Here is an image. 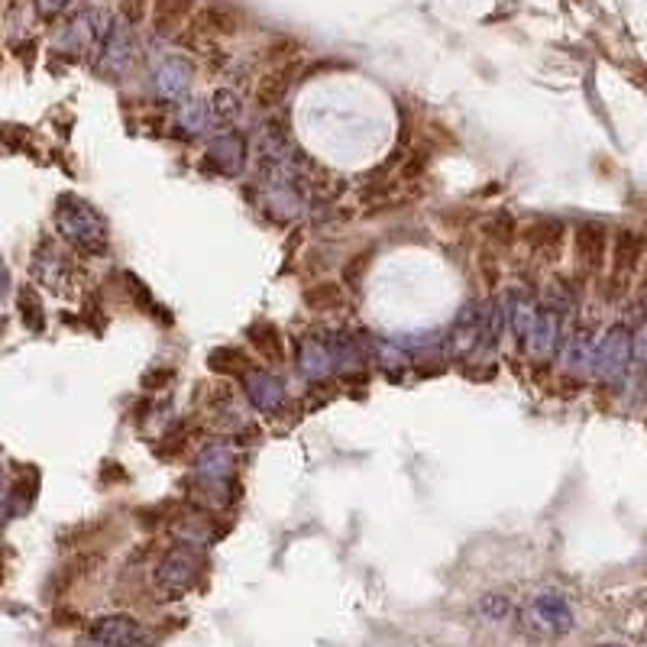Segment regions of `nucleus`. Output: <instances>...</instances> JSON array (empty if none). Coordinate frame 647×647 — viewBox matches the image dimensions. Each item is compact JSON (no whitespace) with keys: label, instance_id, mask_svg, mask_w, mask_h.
Listing matches in <instances>:
<instances>
[{"label":"nucleus","instance_id":"1","mask_svg":"<svg viewBox=\"0 0 647 647\" xmlns=\"http://www.w3.org/2000/svg\"><path fill=\"white\" fill-rule=\"evenodd\" d=\"M55 227H59L62 240L78 246V250H85V253L107 250V220L85 198L62 195L55 201Z\"/></svg>","mask_w":647,"mask_h":647},{"label":"nucleus","instance_id":"2","mask_svg":"<svg viewBox=\"0 0 647 647\" xmlns=\"http://www.w3.org/2000/svg\"><path fill=\"white\" fill-rule=\"evenodd\" d=\"M631 363H635V324L615 321L605 334L599 337V353H596V379L609 389L625 385Z\"/></svg>","mask_w":647,"mask_h":647},{"label":"nucleus","instance_id":"3","mask_svg":"<svg viewBox=\"0 0 647 647\" xmlns=\"http://www.w3.org/2000/svg\"><path fill=\"white\" fill-rule=\"evenodd\" d=\"M647 259V240L638 230H618L609 250V292L612 298H622L628 292L631 279H638Z\"/></svg>","mask_w":647,"mask_h":647},{"label":"nucleus","instance_id":"4","mask_svg":"<svg viewBox=\"0 0 647 647\" xmlns=\"http://www.w3.org/2000/svg\"><path fill=\"white\" fill-rule=\"evenodd\" d=\"M521 243L528 246V253L544 266L560 263L563 250H567V224L557 217H538L531 224L521 227Z\"/></svg>","mask_w":647,"mask_h":647},{"label":"nucleus","instance_id":"5","mask_svg":"<svg viewBox=\"0 0 647 647\" xmlns=\"http://www.w3.org/2000/svg\"><path fill=\"white\" fill-rule=\"evenodd\" d=\"M609 230L596 220H583L573 230V263L580 275H596L605 269V259H609Z\"/></svg>","mask_w":647,"mask_h":647},{"label":"nucleus","instance_id":"6","mask_svg":"<svg viewBox=\"0 0 647 647\" xmlns=\"http://www.w3.org/2000/svg\"><path fill=\"white\" fill-rule=\"evenodd\" d=\"M88 638L107 644V647H153L156 638L153 631L143 628L136 618L130 615H104V618H94L91 628H88Z\"/></svg>","mask_w":647,"mask_h":647},{"label":"nucleus","instance_id":"7","mask_svg":"<svg viewBox=\"0 0 647 647\" xmlns=\"http://www.w3.org/2000/svg\"><path fill=\"white\" fill-rule=\"evenodd\" d=\"M198 576H201V554L195 547H172L156 567V583L172 596L195 586Z\"/></svg>","mask_w":647,"mask_h":647},{"label":"nucleus","instance_id":"8","mask_svg":"<svg viewBox=\"0 0 647 647\" xmlns=\"http://www.w3.org/2000/svg\"><path fill=\"white\" fill-rule=\"evenodd\" d=\"M240 382H243L246 398H250V405L259 411V415H279L288 402L285 382L275 373H269V369H250Z\"/></svg>","mask_w":647,"mask_h":647},{"label":"nucleus","instance_id":"9","mask_svg":"<svg viewBox=\"0 0 647 647\" xmlns=\"http://www.w3.org/2000/svg\"><path fill=\"white\" fill-rule=\"evenodd\" d=\"M596 353H599V337L589 324H576L567 330V340L560 347V363L573 376H586L596 369Z\"/></svg>","mask_w":647,"mask_h":647},{"label":"nucleus","instance_id":"10","mask_svg":"<svg viewBox=\"0 0 647 647\" xmlns=\"http://www.w3.org/2000/svg\"><path fill=\"white\" fill-rule=\"evenodd\" d=\"M563 321H567V314L550 308V305H541V314H538V324H534L531 337L525 343V350L534 356V360H550L554 353H560L563 340H567V330H563Z\"/></svg>","mask_w":647,"mask_h":647},{"label":"nucleus","instance_id":"11","mask_svg":"<svg viewBox=\"0 0 647 647\" xmlns=\"http://www.w3.org/2000/svg\"><path fill=\"white\" fill-rule=\"evenodd\" d=\"M505 305V318H508V330H512V337L525 347L534 324H538V314H541V301L534 298V292L528 285H515L508 288V298L502 301Z\"/></svg>","mask_w":647,"mask_h":647},{"label":"nucleus","instance_id":"12","mask_svg":"<svg viewBox=\"0 0 647 647\" xmlns=\"http://www.w3.org/2000/svg\"><path fill=\"white\" fill-rule=\"evenodd\" d=\"M133 65V36L127 30V20L107 23V33L101 39V68L104 75L120 78L127 75Z\"/></svg>","mask_w":647,"mask_h":647},{"label":"nucleus","instance_id":"13","mask_svg":"<svg viewBox=\"0 0 647 647\" xmlns=\"http://www.w3.org/2000/svg\"><path fill=\"white\" fill-rule=\"evenodd\" d=\"M195 473L204 483H227V479L237 473V453L230 444H204L198 460H195Z\"/></svg>","mask_w":647,"mask_h":647},{"label":"nucleus","instance_id":"14","mask_svg":"<svg viewBox=\"0 0 647 647\" xmlns=\"http://www.w3.org/2000/svg\"><path fill=\"white\" fill-rule=\"evenodd\" d=\"M191 78H195V72H191L188 59H182V55H169V59H162L156 65V91H159V98L182 101L185 94H188V88H191Z\"/></svg>","mask_w":647,"mask_h":647},{"label":"nucleus","instance_id":"15","mask_svg":"<svg viewBox=\"0 0 647 647\" xmlns=\"http://www.w3.org/2000/svg\"><path fill=\"white\" fill-rule=\"evenodd\" d=\"M479 337H483V308L476 305V301H466L460 308L457 321H453V330H450V350L453 353H473L479 347Z\"/></svg>","mask_w":647,"mask_h":647},{"label":"nucleus","instance_id":"16","mask_svg":"<svg viewBox=\"0 0 647 647\" xmlns=\"http://www.w3.org/2000/svg\"><path fill=\"white\" fill-rule=\"evenodd\" d=\"M208 159L217 172L224 175H240L246 165V140L240 133H220L208 143Z\"/></svg>","mask_w":647,"mask_h":647},{"label":"nucleus","instance_id":"17","mask_svg":"<svg viewBox=\"0 0 647 647\" xmlns=\"http://www.w3.org/2000/svg\"><path fill=\"white\" fill-rule=\"evenodd\" d=\"M191 33L195 36H208V39H220V36H237L240 33V17L230 7L211 4L198 10L191 17Z\"/></svg>","mask_w":647,"mask_h":647},{"label":"nucleus","instance_id":"18","mask_svg":"<svg viewBox=\"0 0 647 647\" xmlns=\"http://www.w3.org/2000/svg\"><path fill=\"white\" fill-rule=\"evenodd\" d=\"M104 33H107V26L101 20V13L98 10H85L81 17H75L72 23L65 26L62 46L72 49V52H85L88 46L98 43V39H104Z\"/></svg>","mask_w":647,"mask_h":647},{"label":"nucleus","instance_id":"19","mask_svg":"<svg viewBox=\"0 0 647 647\" xmlns=\"http://www.w3.org/2000/svg\"><path fill=\"white\" fill-rule=\"evenodd\" d=\"M298 369L311 382L324 379L330 369H334V356H330L327 337H305V340L298 343Z\"/></svg>","mask_w":647,"mask_h":647},{"label":"nucleus","instance_id":"20","mask_svg":"<svg viewBox=\"0 0 647 647\" xmlns=\"http://www.w3.org/2000/svg\"><path fill=\"white\" fill-rule=\"evenodd\" d=\"M292 81H295V65L269 68V72L259 78V85H256V104L263 110L279 107L288 98V91H292Z\"/></svg>","mask_w":647,"mask_h":647},{"label":"nucleus","instance_id":"21","mask_svg":"<svg viewBox=\"0 0 647 647\" xmlns=\"http://www.w3.org/2000/svg\"><path fill=\"white\" fill-rule=\"evenodd\" d=\"M191 17H195V0H153V30L159 36H172Z\"/></svg>","mask_w":647,"mask_h":647},{"label":"nucleus","instance_id":"22","mask_svg":"<svg viewBox=\"0 0 647 647\" xmlns=\"http://www.w3.org/2000/svg\"><path fill=\"white\" fill-rule=\"evenodd\" d=\"M534 612H538L541 622L550 631H557V635H567V631H573V609L560 593H541L538 599H534Z\"/></svg>","mask_w":647,"mask_h":647},{"label":"nucleus","instance_id":"23","mask_svg":"<svg viewBox=\"0 0 647 647\" xmlns=\"http://www.w3.org/2000/svg\"><path fill=\"white\" fill-rule=\"evenodd\" d=\"M246 337H250L253 350L263 356L266 363H282L285 360V340L279 334V327L269 324V321H259L246 330Z\"/></svg>","mask_w":647,"mask_h":647},{"label":"nucleus","instance_id":"24","mask_svg":"<svg viewBox=\"0 0 647 647\" xmlns=\"http://www.w3.org/2000/svg\"><path fill=\"white\" fill-rule=\"evenodd\" d=\"M65 272H68L65 263H62L59 256H55V250H52L49 243H43L33 253V275L46 288H55V292H59V288H65Z\"/></svg>","mask_w":647,"mask_h":647},{"label":"nucleus","instance_id":"25","mask_svg":"<svg viewBox=\"0 0 647 647\" xmlns=\"http://www.w3.org/2000/svg\"><path fill=\"white\" fill-rule=\"evenodd\" d=\"M208 369H214L217 376H237L243 379L253 369V363L246 360V353L240 347H217L208 353Z\"/></svg>","mask_w":647,"mask_h":647},{"label":"nucleus","instance_id":"26","mask_svg":"<svg viewBox=\"0 0 647 647\" xmlns=\"http://www.w3.org/2000/svg\"><path fill=\"white\" fill-rule=\"evenodd\" d=\"M305 305L318 314H327V311H340L343 308V288L337 282H321L305 292Z\"/></svg>","mask_w":647,"mask_h":647},{"label":"nucleus","instance_id":"27","mask_svg":"<svg viewBox=\"0 0 647 647\" xmlns=\"http://www.w3.org/2000/svg\"><path fill=\"white\" fill-rule=\"evenodd\" d=\"M483 237L492 243V246H512L518 240V224H515V217L512 214H492L486 217V224H483Z\"/></svg>","mask_w":647,"mask_h":647},{"label":"nucleus","instance_id":"28","mask_svg":"<svg viewBox=\"0 0 647 647\" xmlns=\"http://www.w3.org/2000/svg\"><path fill=\"white\" fill-rule=\"evenodd\" d=\"M178 123H182L185 133H204L217 120H214V110L208 101H188L178 110Z\"/></svg>","mask_w":647,"mask_h":647},{"label":"nucleus","instance_id":"29","mask_svg":"<svg viewBox=\"0 0 647 647\" xmlns=\"http://www.w3.org/2000/svg\"><path fill=\"white\" fill-rule=\"evenodd\" d=\"M211 110L217 123H233L243 114V98L233 88H217L211 98Z\"/></svg>","mask_w":647,"mask_h":647},{"label":"nucleus","instance_id":"30","mask_svg":"<svg viewBox=\"0 0 647 647\" xmlns=\"http://www.w3.org/2000/svg\"><path fill=\"white\" fill-rule=\"evenodd\" d=\"M17 305H20V314H23V324L30 327L33 334H39V330L46 327V308H43V301H39V295L33 292V288H23Z\"/></svg>","mask_w":647,"mask_h":647},{"label":"nucleus","instance_id":"31","mask_svg":"<svg viewBox=\"0 0 647 647\" xmlns=\"http://www.w3.org/2000/svg\"><path fill=\"white\" fill-rule=\"evenodd\" d=\"M146 17H153V0H120V20L143 23Z\"/></svg>","mask_w":647,"mask_h":647},{"label":"nucleus","instance_id":"32","mask_svg":"<svg viewBox=\"0 0 647 647\" xmlns=\"http://www.w3.org/2000/svg\"><path fill=\"white\" fill-rule=\"evenodd\" d=\"M479 272H483V282H486V288H495L499 285V275H502V269H499V259H495V253L486 250L479 253Z\"/></svg>","mask_w":647,"mask_h":647},{"label":"nucleus","instance_id":"33","mask_svg":"<svg viewBox=\"0 0 647 647\" xmlns=\"http://www.w3.org/2000/svg\"><path fill=\"white\" fill-rule=\"evenodd\" d=\"M479 612L492 618V622H502V618L512 612V602H508L505 596H486L483 602H479Z\"/></svg>","mask_w":647,"mask_h":647},{"label":"nucleus","instance_id":"34","mask_svg":"<svg viewBox=\"0 0 647 647\" xmlns=\"http://www.w3.org/2000/svg\"><path fill=\"white\" fill-rule=\"evenodd\" d=\"M635 363L647 373V318L635 327Z\"/></svg>","mask_w":647,"mask_h":647},{"label":"nucleus","instance_id":"35","mask_svg":"<svg viewBox=\"0 0 647 647\" xmlns=\"http://www.w3.org/2000/svg\"><path fill=\"white\" fill-rule=\"evenodd\" d=\"M68 4H72V0H36V7L43 17H55V13H62Z\"/></svg>","mask_w":647,"mask_h":647},{"label":"nucleus","instance_id":"36","mask_svg":"<svg viewBox=\"0 0 647 647\" xmlns=\"http://www.w3.org/2000/svg\"><path fill=\"white\" fill-rule=\"evenodd\" d=\"M169 379H172L169 369H162V373H146L143 376V389H162V385L169 382Z\"/></svg>","mask_w":647,"mask_h":647},{"label":"nucleus","instance_id":"37","mask_svg":"<svg viewBox=\"0 0 647 647\" xmlns=\"http://www.w3.org/2000/svg\"><path fill=\"white\" fill-rule=\"evenodd\" d=\"M635 292H638V301H641V305H647V259H644L641 275H638V282H635Z\"/></svg>","mask_w":647,"mask_h":647},{"label":"nucleus","instance_id":"38","mask_svg":"<svg viewBox=\"0 0 647 647\" xmlns=\"http://www.w3.org/2000/svg\"><path fill=\"white\" fill-rule=\"evenodd\" d=\"M596 647H625V644H615V641H605V644H596Z\"/></svg>","mask_w":647,"mask_h":647},{"label":"nucleus","instance_id":"39","mask_svg":"<svg viewBox=\"0 0 647 647\" xmlns=\"http://www.w3.org/2000/svg\"><path fill=\"white\" fill-rule=\"evenodd\" d=\"M85 647H107V644H98V641H91V638H88V644H85Z\"/></svg>","mask_w":647,"mask_h":647}]
</instances>
